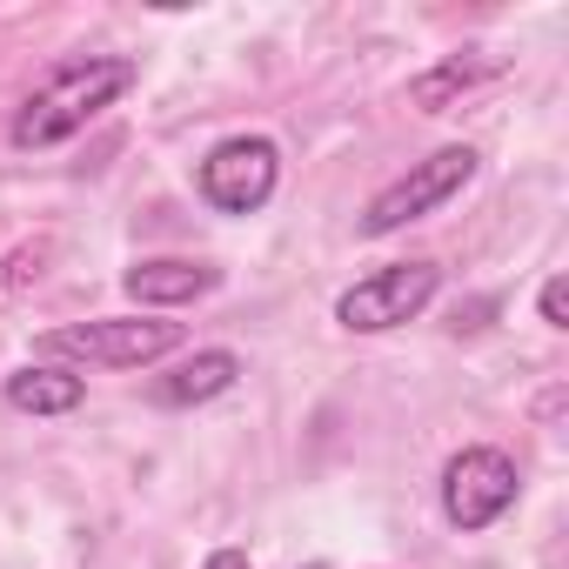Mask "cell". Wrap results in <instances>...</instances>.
Segmentation results:
<instances>
[{"label":"cell","instance_id":"6da1fadb","mask_svg":"<svg viewBox=\"0 0 569 569\" xmlns=\"http://www.w3.org/2000/svg\"><path fill=\"white\" fill-rule=\"evenodd\" d=\"M141 81V68L128 54H74L61 61L14 114V148H61L74 141L88 121H101L128 88Z\"/></svg>","mask_w":569,"mask_h":569},{"label":"cell","instance_id":"7a4b0ae2","mask_svg":"<svg viewBox=\"0 0 569 569\" xmlns=\"http://www.w3.org/2000/svg\"><path fill=\"white\" fill-rule=\"evenodd\" d=\"M181 349V322L161 316H94V322H68L48 329L34 342V362H61V369H148L161 356Z\"/></svg>","mask_w":569,"mask_h":569},{"label":"cell","instance_id":"3957f363","mask_svg":"<svg viewBox=\"0 0 569 569\" xmlns=\"http://www.w3.org/2000/svg\"><path fill=\"white\" fill-rule=\"evenodd\" d=\"M476 148H462V141H449V148H436L429 161H409V174H396L369 208H362V234L369 241H382V234H396V228H409V221H422V214H436L449 194H462L469 181H476Z\"/></svg>","mask_w":569,"mask_h":569},{"label":"cell","instance_id":"277c9868","mask_svg":"<svg viewBox=\"0 0 569 569\" xmlns=\"http://www.w3.org/2000/svg\"><path fill=\"white\" fill-rule=\"evenodd\" d=\"M436 289H442V268L436 261H389V268L362 274L356 289L336 296V322L349 336H389V329L416 322L436 302Z\"/></svg>","mask_w":569,"mask_h":569},{"label":"cell","instance_id":"5b68a950","mask_svg":"<svg viewBox=\"0 0 569 569\" xmlns=\"http://www.w3.org/2000/svg\"><path fill=\"white\" fill-rule=\"evenodd\" d=\"M274 181H281V148L268 134H234L221 148H208V161L194 174V188H201V201L214 214H254V208H268Z\"/></svg>","mask_w":569,"mask_h":569},{"label":"cell","instance_id":"8992f818","mask_svg":"<svg viewBox=\"0 0 569 569\" xmlns=\"http://www.w3.org/2000/svg\"><path fill=\"white\" fill-rule=\"evenodd\" d=\"M516 489H522L516 462H509L502 449L476 442V449L449 456V469H442V516H449L456 529H489L496 516L516 509Z\"/></svg>","mask_w":569,"mask_h":569},{"label":"cell","instance_id":"52a82bcc","mask_svg":"<svg viewBox=\"0 0 569 569\" xmlns=\"http://www.w3.org/2000/svg\"><path fill=\"white\" fill-rule=\"evenodd\" d=\"M121 289H128V302H141V316L148 309H188V302H201V296L221 289V268L181 261V254H154V261H134L121 274Z\"/></svg>","mask_w":569,"mask_h":569},{"label":"cell","instance_id":"ba28073f","mask_svg":"<svg viewBox=\"0 0 569 569\" xmlns=\"http://www.w3.org/2000/svg\"><path fill=\"white\" fill-rule=\"evenodd\" d=\"M241 382V356L234 349H194L188 362H174L168 376H154V402L161 409H194V402H214Z\"/></svg>","mask_w":569,"mask_h":569},{"label":"cell","instance_id":"9c48e42d","mask_svg":"<svg viewBox=\"0 0 569 569\" xmlns=\"http://www.w3.org/2000/svg\"><path fill=\"white\" fill-rule=\"evenodd\" d=\"M81 402H88V382L61 362H21L8 376V409L21 416H74Z\"/></svg>","mask_w":569,"mask_h":569},{"label":"cell","instance_id":"30bf717a","mask_svg":"<svg viewBox=\"0 0 569 569\" xmlns=\"http://www.w3.org/2000/svg\"><path fill=\"white\" fill-rule=\"evenodd\" d=\"M496 74H502V54L469 48V54H449V61H436L429 74H416V81H409V101H416L422 114H442L456 94H469V88H482V81H496Z\"/></svg>","mask_w":569,"mask_h":569},{"label":"cell","instance_id":"8fae6325","mask_svg":"<svg viewBox=\"0 0 569 569\" xmlns=\"http://www.w3.org/2000/svg\"><path fill=\"white\" fill-rule=\"evenodd\" d=\"M542 322H549V329H569V281H562V274L542 281Z\"/></svg>","mask_w":569,"mask_h":569},{"label":"cell","instance_id":"7c38bea8","mask_svg":"<svg viewBox=\"0 0 569 569\" xmlns=\"http://www.w3.org/2000/svg\"><path fill=\"white\" fill-rule=\"evenodd\" d=\"M41 254H48V248H21V254H14L8 268H0V289H21L28 274H41Z\"/></svg>","mask_w":569,"mask_h":569},{"label":"cell","instance_id":"4fadbf2b","mask_svg":"<svg viewBox=\"0 0 569 569\" xmlns=\"http://www.w3.org/2000/svg\"><path fill=\"white\" fill-rule=\"evenodd\" d=\"M201 569H248V549H214Z\"/></svg>","mask_w":569,"mask_h":569},{"label":"cell","instance_id":"5bb4252c","mask_svg":"<svg viewBox=\"0 0 569 569\" xmlns=\"http://www.w3.org/2000/svg\"><path fill=\"white\" fill-rule=\"evenodd\" d=\"M309 569H329V562H309Z\"/></svg>","mask_w":569,"mask_h":569}]
</instances>
